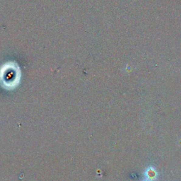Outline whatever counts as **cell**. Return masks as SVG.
Listing matches in <instances>:
<instances>
[{
	"label": "cell",
	"mask_w": 181,
	"mask_h": 181,
	"mask_svg": "<svg viewBox=\"0 0 181 181\" xmlns=\"http://www.w3.org/2000/svg\"><path fill=\"white\" fill-rule=\"evenodd\" d=\"M21 75L18 65L13 63L6 64L4 66L0 76V83L4 89L12 90L18 86Z\"/></svg>",
	"instance_id": "obj_1"
},
{
	"label": "cell",
	"mask_w": 181,
	"mask_h": 181,
	"mask_svg": "<svg viewBox=\"0 0 181 181\" xmlns=\"http://www.w3.org/2000/svg\"><path fill=\"white\" fill-rule=\"evenodd\" d=\"M144 175L145 179L154 181L156 179L157 176H158V173H157L156 170L154 167L149 166L145 170Z\"/></svg>",
	"instance_id": "obj_2"
},
{
	"label": "cell",
	"mask_w": 181,
	"mask_h": 181,
	"mask_svg": "<svg viewBox=\"0 0 181 181\" xmlns=\"http://www.w3.org/2000/svg\"><path fill=\"white\" fill-rule=\"evenodd\" d=\"M143 181H151V180H147V179H144V180Z\"/></svg>",
	"instance_id": "obj_3"
}]
</instances>
